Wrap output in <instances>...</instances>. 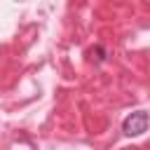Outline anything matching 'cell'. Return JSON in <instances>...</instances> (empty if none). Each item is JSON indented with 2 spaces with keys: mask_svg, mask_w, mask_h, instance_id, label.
<instances>
[{
  "mask_svg": "<svg viewBox=\"0 0 150 150\" xmlns=\"http://www.w3.org/2000/svg\"><path fill=\"white\" fill-rule=\"evenodd\" d=\"M122 131L127 136H141L148 131V112L145 110H136L131 112L124 122H122Z\"/></svg>",
  "mask_w": 150,
  "mask_h": 150,
  "instance_id": "1",
  "label": "cell"
}]
</instances>
